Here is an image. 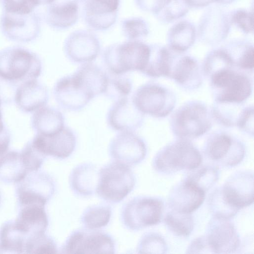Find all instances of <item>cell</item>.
Instances as JSON below:
<instances>
[{
	"label": "cell",
	"mask_w": 254,
	"mask_h": 254,
	"mask_svg": "<svg viewBox=\"0 0 254 254\" xmlns=\"http://www.w3.org/2000/svg\"><path fill=\"white\" fill-rule=\"evenodd\" d=\"M135 182L129 166L114 161L99 169L96 193L108 202L119 203L132 190Z\"/></svg>",
	"instance_id": "cell-6"
},
{
	"label": "cell",
	"mask_w": 254,
	"mask_h": 254,
	"mask_svg": "<svg viewBox=\"0 0 254 254\" xmlns=\"http://www.w3.org/2000/svg\"><path fill=\"white\" fill-rule=\"evenodd\" d=\"M53 94L61 108L70 111L82 109L94 98L74 73L59 79L54 85Z\"/></svg>",
	"instance_id": "cell-12"
},
{
	"label": "cell",
	"mask_w": 254,
	"mask_h": 254,
	"mask_svg": "<svg viewBox=\"0 0 254 254\" xmlns=\"http://www.w3.org/2000/svg\"><path fill=\"white\" fill-rule=\"evenodd\" d=\"M1 105L2 103L0 100V135L8 130L5 127L3 121L2 115L0 108Z\"/></svg>",
	"instance_id": "cell-51"
},
{
	"label": "cell",
	"mask_w": 254,
	"mask_h": 254,
	"mask_svg": "<svg viewBox=\"0 0 254 254\" xmlns=\"http://www.w3.org/2000/svg\"><path fill=\"white\" fill-rule=\"evenodd\" d=\"M240 105L220 103L215 102L211 110L212 118L226 127L236 126L237 119L241 109Z\"/></svg>",
	"instance_id": "cell-39"
},
{
	"label": "cell",
	"mask_w": 254,
	"mask_h": 254,
	"mask_svg": "<svg viewBox=\"0 0 254 254\" xmlns=\"http://www.w3.org/2000/svg\"><path fill=\"white\" fill-rule=\"evenodd\" d=\"M236 126L242 131L254 135V107L249 106L240 111L237 119Z\"/></svg>",
	"instance_id": "cell-46"
},
{
	"label": "cell",
	"mask_w": 254,
	"mask_h": 254,
	"mask_svg": "<svg viewBox=\"0 0 254 254\" xmlns=\"http://www.w3.org/2000/svg\"><path fill=\"white\" fill-rule=\"evenodd\" d=\"M204 236L213 254L235 253L240 247L237 231L228 219L213 217L207 225Z\"/></svg>",
	"instance_id": "cell-15"
},
{
	"label": "cell",
	"mask_w": 254,
	"mask_h": 254,
	"mask_svg": "<svg viewBox=\"0 0 254 254\" xmlns=\"http://www.w3.org/2000/svg\"><path fill=\"white\" fill-rule=\"evenodd\" d=\"M206 192L193 183L185 179L176 184L168 196L171 210L182 213H191L203 203Z\"/></svg>",
	"instance_id": "cell-22"
},
{
	"label": "cell",
	"mask_w": 254,
	"mask_h": 254,
	"mask_svg": "<svg viewBox=\"0 0 254 254\" xmlns=\"http://www.w3.org/2000/svg\"><path fill=\"white\" fill-rule=\"evenodd\" d=\"M99 169L91 163H83L75 167L69 177L70 188L81 197H88L96 192Z\"/></svg>",
	"instance_id": "cell-26"
},
{
	"label": "cell",
	"mask_w": 254,
	"mask_h": 254,
	"mask_svg": "<svg viewBox=\"0 0 254 254\" xmlns=\"http://www.w3.org/2000/svg\"><path fill=\"white\" fill-rule=\"evenodd\" d=\"M212 118L211 111L203 102L189 101L172 114L171 128L179 139L190 140L207 132L212 126Z\"/></svg>",
	"instance_id": "cell-4"
},
{
	"label": "cell",
	"mask_w": 254,
	"mask_h": 254,
	"mask_svg": "<svg viewBox=\"0 0 254 254\" xmlns=\"http://www.w3.org/2000/svg\"><path fill=\"white\" fill-rule=\"evenodd\" d=\"M31 141L46 156H50L60 159L68 157L74 151L76 145L74 132L65 126L58 132L52 134H36Z\"/></svg>",
	"instance_id": "cell-20"
},
{
	"label": "cell",
	"mask_w": 254,
	"mask_h": 254,
	"mask_svg": "<svg viewBox=\"0 0 254 254\" xmlns=\"http://www.w3.org/2000/svg\"><path fill=\"white\" fill-rule=\"evenodd\" d=\"M74 73L94 97L104 94L107 85L108 74L101 67L91 63L84 64Z\"/></svg>",
	"instance_id": "cell-32"
},
{
	"label": "cell",
	"mask_w": 254,
	"mask_h": 254,
	"mask_svg": "<svg viewBox=\"0 0 254 254\" xmlns=\"http://www.w3.org/2000/svg\"><path fill=\"white\" fill-rule=\"evenodd\" d=\"M18 85L0 76V100L2 104H8L14 101L15 91Z\"/></svg>",
	"instance_id": "cell-47"
},
{
	"label": "cell",
	"mask_w": 254,
	"mask_h": 254,
	"mask_svg": "<svg viewBox=\"0 0 254 254\" xmlns=\"http://www.w3.org/2000/svg\"><path fill=\"white\" fill-rule=\"evenodd\" d=\"M186 179L190 181L204 192H206L216 183L219 178L218 168L213 165H200L190 171Z\"/></svg>",
	"instance_id": "cell-35"
},
{
	"label": "cell",
	"mask_w": 254,
	"mask_h": 254,
	"mask_svg": "<svg viewBox=\"0 0 254 254\" xmlns=\"http://www.w3.org/2000/svg\"><path fill=\"white\" fill-rule=\"evenodd\" d=\"M48 100L47 88L37 79L29 80L19 84L14 98L18 108L26 113L36 111L46 106Z\"/></svg>",
	"instance_id": "cell-24"
},
{
	"label": "cell",
	"mask_w": 254,
	"mask_h": 254,
	"mask_svg": "<svg viewBox=\"0 0 254 254\" xmlns=\"http://www.w3.org/2000/svg\"><path fill=\"white\" fill-rule=\"evenodd\" d=\"M4 154L2 153L0 151V159Z\"/></svg>",
	"instance_id": "cell-55"
},
{
	"label": "cell",
	"mask_w": 254,
	"mask_h": 254,
	"mask_svg": "<svg viewBox=\"0 0 254 254\" xmlns=\"http://www.w3.org/2000/svg\"><path fill=\"white\" fill-rule=\"evenodd\" d=\"M209 210L213 217L228 219L233 217L239 210L230 205L223 197L220 187L214 189L207 199Z\"/></svg>",
	"instance_id": "cell-37"
},
{
	"label": "cell",
	"mask_w": 254,
	"mask_h": 254,
	"mask_svg": "<svg viewBox=\"0 0 254 254\" xmlns=\"http://www.w3.org/2000/svg\"><path fill=\"white\" fill-rule=\"evenodd\" d=\"M168 229L176 236L186 237L193 230L194 220L191 213H182L171 210L164 218Z\"/></svg>",
	"instance_id": "cell-34"
},
{
	"label": "cell",
	"mask_w": 254,
	"mask_h": 254,
	"mask_svg": "<svg viewBox=\"0 0 254 254\" xmlns=\"http://www.w3.org/2000/svg\"><path fill=\"white\" fill-rule=\"evenodd\" d=\"M109 154L114 161L127 166L138 164L147 153L144 140L133 132H121L111 140Z\"/></svg>",
	"instance_id": "cell-14"
},
{
	"label": "cell",
	"mask_w": 254,
	"mask_h": 254,
	"mask_svg": "<svg viewBox=\"0 0 254 254\" xmlns=\"http://www.w3.org/2000/svg\"><path fill=\"white\" fill-rule=\"evenodd\" d=\"M20 153L29 173L39 170L46 157L45 155L35 147L31 140L25 145Z\"/></svg>",
	"instance_id": "cell-42"
},
{
	"label": "cell",
	"mask_w": 254,
	"mask_h": 254,
	"mask_svg": "<svg viewBox=\"0 0 254 254\" xmlns=\"http://www.w3.org/2000/svg\"><path fill=\"white\" fill-rule=\"evenodd\" d=\"M29 235L22 231L15 220L4 222L0 228V254H23Z\"/></svg>",
	"instance_id": "cell-29"
},
{
	"label": "cell",
	"mask_w": 254,
	"mask_h": 254,
	"mask_svg": "<svg viewBox=\"0 0 254 254\" xmlns=\"http://www.w3.org/2000/svg\"><path fill=\"white\" fill-rule=\"evenodd\" d=\"M0 26L3 35L8 39L27 43L35 40L41 31V19L33 11L28 14H16L2 12Z\"/></svg>",
	"instance_id": "cell-13"
},
{
	"label": "cell",
	"mask_w": 254,
	"mask_h": 254,
	"mask_svg": "<svg viewBox=\"0 0 254 254\" xmlns=\"http://www.w3.org/2000/svg\"><path fill=\"white\" fill-rule=\"evenodd\" d=\"M144 114L127 97L115 101L107 114V122L113 130L134 132L142 125Z\"/></svg>",
	"instance_id": "cell-21"
},
{
	"label": "cell",
	"mask_w": 254,
	"mask_h": 254,
	"mask_svg": "<svg viewBox=\"0 0 254 254\" xmlns=\"http://www.w3.org/2000/svg\"><path fill=\"white\" fill-rule=\"evenodd\" d=\"M231 23L246 34L254 32L253 12L239 9L234 11L230 16Z\"/></svg>",
	"instance_id": "cell-45"
},
{
	"label": "cell",
	"mask_w": 254,
	"mask_h": 254,
	"mask_svg": "<svg viewBox=\"0 0 254 254\" xmlns=\"http://www.w3.org/2000/svg\"><path fill=\"white\" fill-rule=\"evenodd\" d=\"M196 31L190 22L183 20L172 26L167 33L168 47L179 53H184L194 43Z\"/></svg>",
	"instance_id": "cell-31"
},
{
	"label": "cell",
	"mask_w": 254,
	"mask_h": 254,
	"mask_svg": "<svg viewBox=\"0 0 254 254\" xmlns=\"http://www.w3.org/2000/svg\"><path fill=\"white\" fill-rule=\"evenodd\" d=\"M208 77L216 102L240 105L252 94V80L235 67L220 68Z\"/></svg>",
	"instance_id": "cell-2"
},
{
	"label": "cell",
	"mask_w": 254,
	"mask_h": 254,
	"mask_svg": "<svg viewBox=\"0 0 254 254\" xmlns=\"http://www.w3.org/2000/svg\"><path fill=\"white\" fill-rule=\"evenodd\" d=\"M57 245L54 239L44 233L29 235L25 245L26 254H57Z\"/></svg>",
	"instance_id": "cell-38"
},
{
	"label": "cell",
	"mask_w": 254,
	"mask_h": 254,
	"mask_svg": "<svg viewBox=\"0 0 254 254\" xmlns=\"http://www.w3.org/2000/svg\"><path fill=\"white\" fill-rule=\"evenodd\" d=\"M164 209L163 201L159 198L136 196L123 206L121 214V221L127 229L139 231L159 224Z\"/></svg>",
	"instance_id": "cell-7"
},
{
	"label": "cell",
	"mask_w": 254,
	"mask_h": 254,
	"mask_svg": "<svg viewBox=\"0 0 254 254\" xmlns=\"http://www.w3.org/2000/svg\"><path fill=\"white\" fill-rule=\"evenodd\" d=\"M66 58L75 64H86L94 61L101 50L97 36L88 30H77L71 33L64 43Z\"/></svg>",
	"instance_id": "cell-16"
},
{
	"label": "cell",
	"mask_w": 254,
	"mask_h": 254,
	"mask_svg": "<svg viewBox=\"0 0 254 254\" xmlns=\"http://www.w3.org/2000/svg\"><path fill=\"white\" fill-rule=\"evenodd\" d=\"M230 16L220 7L212 6L202 15L198 27V35L203 43L217 45L227 36L230 28Z\"/></svg>",
	"instance_id": "cell-18"
},
{
	"label": "cell",
	"mask_w": 254,
	"mask_h": 254,
	"mask_svg": "<svg viewBox=\"0 0 254 254\" xmlns=\"http://www.w3.org/2000/svg\"><path fill=\"white\" fill-rule=\"evenodd\" d=\"M16 225L28 235L46 232L49 218L45 205L31 203L18 206Z\"/></svg>",
	"instance_id": "cell-27"
},
{
	"label": "cell",
	"mask_w": 254,
	"mask_h": 254,
	"mask_svg": "<svg viewBox=\"0 0 254 254\" xmlns=\"http://www.w3.org/2000/svg\"><path fill=\"white\" fill-rule=\"evenodd\" d=\"M107 82L104 95L115 101L127 97L131 93V79L124 75H115L108 72Z\"/></svg>",
	"instance_id": "cell-36"
},
{
	"label": "cell",
	"mask_w": 254,
	"mask_h": 254,
	"mask_svg": "<svg viewBox=\"0 0 254 254\" xmlns=\"http://www.w3.org/2000/svg\"><path fill=\"white\" fill-rule=\"evenodd\" d=\"M171 0H134L137 7L142 10L155 15L160 12Z\"/></svg>",
	"instance_id": "cell-48"
},
{
	"label": "cell",
	"mask_w": 254,
	"mask_h": 254,
	"mask_svg": "<svg viewBox=\"0 0 254 254\" xmlns=\"http://www.w3.org/2000/svg\"><path fill=\"white\" fill-rule=\"evenodd\" d=\"M78 0H56L47 5L45 21L51 27L64 29L73 25L79 13Z\"/></svg>",
	"instance_id": "cell-25"
},
{
	"label": "cell",
	"mask_w": 254,
	"mask_h": 254,
	"mask_svg": "<svg viewBox=\"0 0 254 254\" xmlns=\"http://www.w3.org/2000/svg\"><path fill=\"white\" fill-rule=\"evenodd\" d=\"M202 74V69L195 59L185 55L183 53L176 52L168 77L183 88L192 90L201 85Z\"/></svg>",
	"instance_id": "cell-23"
},
{
	"label": "cell",
	"mask_w": 254,
	"mask_h": 254,
	"mask_svg": "<svg viewBox=\"0 0 254 254\" xmlns=\"http://www.w3.org/2000/svg\"><path fill=\"white\" fill-rule=\"evenodd\" d=\"M222 195L232 207L240 210L254 202V174L250 171H238L220 187Z\"/></svg>",
	"instance_id": "cell-17"
},
{
	"label": "cell",
	"mask_w": 254,
	"mask_h": 254,
	"mask_svg": "<svg viewBox=\"0 0 254 254\" xmlns=\"http://www.w3.org/2000/svg\"><path fill=\"white\" fill-rule=\"evenodd\" d=\"M131 101L142 114L164 118L173 111L176 98L174 93L166 87L156 83L148 82L136 89Z\"/></svg>",
	"instance_id": "cell-8"
},
{
	"label": "cell",
	"mask_w": 254,
	"mask_h": 254,
	"mask_svg": "<svg viewBox=\"0 0 254 254\" xmlns=\"http://www.w3.org/2000/svg\"><path fill=\"white\" fill-rule=\"evenodd\" d=\"M189 8L184 0H171L156 15L160 21L165 23H170L186 15Z\"/></svg>",
	"instance_id": "cell-43"
},
{
	"label": "cell",
	"mask_w": 254,
	"mask_h": 254,
	"mask_svg": "<svg viewBox=\"0 0 254 254\" xmlns=\"http://www.w3.org/2000/svg\"><path fill=\"white\" fill-rule=\"evenodd\" d=\"M167 251V246L164 238L154 232L144 234L136 248L137 253L139 254H164Z\"/></svg>",
	"instance_id": "cell-40"
},
{
	"label": "cell",
	"mask_w": 254,
	"mask_h": 254,
	"mask_svg": "<svg viewBox=\"0 0 254 254\" xmlns=\"http://www.w3.org/2000/svg\"><path fill=\"white\" fill-rule=\"evenodd\" d=\"M111 216L110 206L105 204L93 205L84 210L80 217V222L85 228L96 230L107 226Z\"/></svg>",
	"instance_id": "cell-33"
},
{
	"label": "cell",
	"mask_w": 254,
	"mask_h": 254,
	"mask_svg": "<svg viewBox=\"0 0 254 254\" xmlns=\"http://www.w3.org/2000/svg\"><path fill=\"white\" fill-rule=\"evenodd\" d=\"M124 35L128 40H140L146 37L149 33L147 22L140 17L125 18L121 23Z\"/></svg>",
	"instance_id": "cell-41"
},
{
	"label": "cell",
	"mask_w": 254,
	"mask_h": 254,
	"mask_svg": "<svg viewBox=\"0 0 254 254\" xmlns=\"http://www.w3.org/2000/svg\"><path fill=\"white\" fill-rule=\"evenodd\" d=\"M186 253H211L204 235L193 239L188 246Z\"/></svg>",
	"instance_id": "cell-49"
},
{
	"label": "cell",
	"mask_w": 254,
	"mask_h": 254,
	"mask_svg": "<svg viewBox=\"0 0 254 254\" xmlns=\"http://www.w3.org/2000/svg\"><path fill=\"white\" fill-rule=\"evenodd\" d=\"M203 152L205 157L215 165L233 167L242 161L246 149L237 138L226 132L218 131L208 136Z\"/></svg>",
	"instance_id": "cell-9"
},
{
	"label": "cell",
	"mask_w": 254,
	"mask_h": 254,
	"mask_svg": "<svg viewBox=\"0 0 254 254\" xmlns=\"http://www.w3.org/2000/svg\"><path fill=\"white\" fill-rule=\"evenodd\" d=\"M55 190V182L50 175L39 170L30 172L16 183L18 206L31 203L46 205Z\"/></svg>",
	"instance_id": "cell-11"
},
{
	"label": "cell",
	"mask_w": 254,
	"mask_h": 254,
	"mask_svg": "<svg viewBox=\"0 0 254 254\" xmlns=\"http://www.w3.org/2000/svg\"><path fill=\"white\" fill-rule=\"evenodd\" d=\"M151 48L140 40H128L107 47L102 61L108 72L124 75L134 70L142 73L150 56Z\"/></svg>",
	"instance_id": "cell-1"
},
{
	"label": "cell",
	"mask_w": 254,
	"mask_h": 254,
	"mask_svg": "<svg viewBox=\"0 0 254 254\" xmlns=\"http://www.w3.org/2000/svg\"><path fill=\"white\" fill-rule=\"evenodd\" d=\"M31 125L36 134L48 135L58 132L64 127V117L58 110L45 106L35 112Z\"/></svg>",
	"instance_id": "cell-28"
},
{
	"label": "cell",
	"mask_w": 254,
	"mask_h": 254,
	"mask_svg": "<svg viewBox=\"0 0 254 254\" xmlns=\"http://www.w3.org/2000/svg\"><path fill=\"white\" fill-rule=\"evenodd\" d=\"M1 192L0 191V204L1 203Z\"/></svg>",
	"instance_id": "cell-54"
},
{
	"label": "cell",
	"mask_w": 254,
	"mask_h": 254,
	"mask_svg": "<svg viewBox=\"0 0 254 254\" xmlns=\"http://www.w3.org/2000/svg\"><path fill=\"white\" fill-rule=\"evenodd\" d=\"M213 2L221 4H227L232 3L235 0H213Z\"/></svg>",
	"instance_id": "cell-52"
},
{
	"label": "cell",
	"mask_w": 254,
	"mask_h": 254,
	"mask_svg": "<svg viewBox=\"0 0 254 254\" xmlns=\"http://www.w3.org/2000/svg\"><path fill=\"white\" fill-rule=\"evenodd\" d=\"M20 152L8 151L0 159V181L17 183L28 173Z\"/></svg>",
	"instance_id": "cell-30"
},
{
	"label": "cell",
	"mask_w": 254,
	"mask_h": 254,
	"mask_svg": "<svg viewBox=\"0 0 254 254\" xmlns=\"http://www.w3.org/2000/svg\"><path fill=\"white\" fill-rule=\"evenodd\" d=\"M42 70L39 57L19 46L7 47L0 51V76L18 85L37 79Z\"/></svg>",
	"instance_id": "cell-3"
},
{
	"label": "cell",
	"mask_w": 254,
	"mask_h": 254,
	"mask_svg": "<svg viewBox=\"0 0 254 254\" xmlns=\"http://www.w3.org/2000/svg\"><path fill=\"white\" fill-rule=\"evenodd\" d=\"M40 5H48L53 2L56 0H39Z\"/></svg>",
	"instance_id": "cell-53"
},
{
	"label": "cell",
	"mask_w": 254,
	"mask_h": 254,
	"mask_svg": "<svg viewBox=\"0 0 254 254\" xmlns=\"http://www.w3.org/2000/svg\"><path fill=\"white\" fill-rule=\"evenodd\" d=\"M3 11L16 14H28L40 5L39 0H0Z\"/></svg>",
	"instance_id": "cell-44"
},
{
	"label": "cell",
	"mask_w": 254,
	"mask_h": 254,
	"mask_svg": "<svg viewBox=\"0 0 254 254\" xmlns=\"http://www.w3.org/2000/svg\"><path fill=\"white\" fill-rule=\"evenodd\" d=\"M115 242L109 234L96 230L73 231L63 245V254H114Z\"/></svg>",
	"instance_id": "cell-10"
},
{
	"label": "cell",
	"mask_w": 254,
	"mask_h": 254,
	"mask_svg": "<svg viewBox=\"0 0 254 254\" xmlns=\"http://www.w3.org/2000/svg\"><path fill=\"white\" fill-rule=\"evenodd\" d=\"M202 156L190 140L179 139L160 149L152 161L159 173L170 175L181 170L191 171L199 167Z\"/></svg>",
	"instance_id": "cell-5"
},
{
	"label": "cell",
	"mask_w": 254,
	"mask_h": 254,
	"mask_svg": "<svg viewBox=\"0 0 254 254\" xmlns=\"http://www.w3.org/2000/svg\"><path fill=\"white\" fill-rule=\"evenodd\" d=\"M80 0L82 2L84 20L91 29L106 30L116 22L120 0Z\"/></svg>",
	"instance_id": "cell-19"
},
{
	"label": "cell",
	"mask_w": 254,
	"mask_h": 254,
	"mask_svg": "<svg viewBox=\"0 0 254 254\" xmlns=\"http://www.w3.org/2000/svg\"><path fill=\"white\" fill-rule=\"evenodd\" d=\"M189 7L200 8L209 5L213 3V0H184Z\"/></svg>",
	"instance_id": "cell-50"
}]
</instances>
